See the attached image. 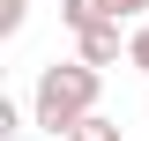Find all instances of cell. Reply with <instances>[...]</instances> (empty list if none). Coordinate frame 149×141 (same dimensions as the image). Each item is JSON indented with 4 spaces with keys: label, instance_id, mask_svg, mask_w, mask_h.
I'll list each match as a JSON object with an SVG mask.
<instances>
[{
    "label": "cell",
    "instance_id": "3",
    "mask_svg": "<svg viewBox=\"0 0 149 141\" xmlns=\"http://www.w3.org/2000/svg\"><path fill=\"white\" fill-rule=\"evenodd\" d=\"M60 22H67L74 37H90V30H104V22H119V8H112V0H60Z\"/></svg>",
    "mask_w": 149,
    "mask_h": 141
},
{
    "label": "cell",
    "instance_id": "8",
    "mask_svg": "<svg viewBox=\"0 0 149 141\" xmlns=\"http://www.w3.org/2000/svg\"><path fill=\"white\" fill-rule=\"evenodd\" d=\"M112 8H119V22H127V15H142V8H149V0H112Z\"/></svg>",
    "mask_w": 149,
    "mask_h": 141
},
{
    "label": "cell",
    "instance_id": "4",
    "mask_svg": "<svg viewBox=\"0 0 149 141\" xmlns=\"http://www.w3.org/2000/svg\"><path fill=\"white\" fill-rule=\"evenodd\" d=\"M67 141H119V119H104V111H90V119L74 126Z\"/></svg>",
    "mask_w": 149,
    "mask_h": 141
},
{
    "label": "cell",
    "instance_id": "5",
    "mask_svg": "<svg viewBox=\"0 0 149 141\" xmlns=\"http://www.w3.org/2000/svg\"><path fill=\"white\" fill-rule=\"evenodd\" d=\"M22 126H30V104H15V97H0V134L15 141V134H22Z\"/></svg>",
    "mask_w": 149,
    "mask_h": 141
},
{
    "label": "cell",
    "instance_id": "1",
    "mask_svg": "<svg viewBox=\"0 0 149 141\" xmlns=\"http://www.w3.org/2000/svg\"><path fill=\"white\" fill-rule=\"evenodd\" d=\"M97 97H104V74H97V67L52 59V67H37V82H30V126L52 134V141H67L74 126L97 111Z\"/></svg>",
    "mask_w": 149,
    "mask_h": 141
},
{
    "label": "cell",
    "instance_id": "6",
    "mask_svg": "<svg viewBox=\"0 0 149 141\" xmlns=\"http://www.w3.org/2000/svg\"><path fill=\"white\" fill-rule=\"evenodd\" d=\"M22 22H30V0H0V37H15Z\"/></svg>",
    "mask_w": 149,
    "mask_h": 141
},
{
    "label": "cell",
    "instance_id": "7",
    "mask_svg": "<svg viewBox=\"0 0 149 141\" xmlns=\"http://www.w3.org/2000/svg\"><path fill=\"white\" fill-rule=\"evenodd\" d=\"M127 67L149 74V22H142V30H127Z\"/></svg>",
    "mask_w": 149,
    "mask_h": 141
},
{
    "label": "cell",
    "instance_id": "2",
    "mask_svg": "<svg viewBox=\"0 0 149 141\" xmlns=\"http://www.w3.org/2000/svg\"><path fill=\"white\" fill-rule=\"evenodd\" d=\"M74 59H82V67H119V59H127V37H119V22H104V30H90V37H74Z\"/></svg>",
    "mask_w": 149,
    "mask_h": 141
}]
</instances>
